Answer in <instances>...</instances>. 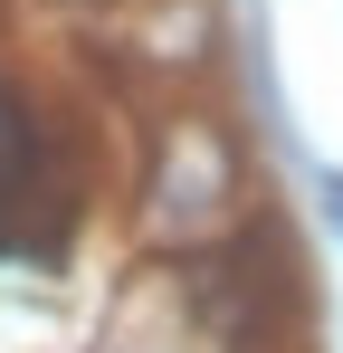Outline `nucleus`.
Returning a JSON list of instances; mask_svg holds the SVG:
<instances>
[{
	"label": "nucleus",
	"instance_id": "1",
	"mask_svg": "<svg viewBox=\"0 0 343 353\" xmlns=\"http://www.w3.org/2000/svg\"><path fill=\"white\" fill-rule=\"evenodd\" d=\"M315 210H324V230L343 239V163H315Z\"/></svg>",
	"mask_w": 343,
	"mask_h": 353
}]
</instances>
